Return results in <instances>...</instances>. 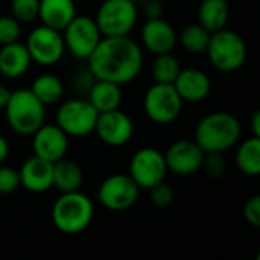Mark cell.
Wrapping results in <instances>:
<instances>
[{"instance_id":"1","label":"cell","mask_w":260,"mask_h":260,"mask_svg":"<svg viewBox=\"0 0 260 260\" xmlns=\"http://www.w3.org/2000/svg\"><path fill=\"white\" fill-rule=\"evenodd\" d=\"M88 70L94 79L119 85L134 81L143 69V52L137 41L126 37H102L88 56Z\"/></svg>"},{"instance_id":"2","label":"cell","mask_w":260,"mask_h":260,"mask_svg":"<svg viewBox=\"0 0 260 260\" xmlns=\"http://www.w3.org/2000/svg\"><path fill=\"white\" fill-rule=\"evenodd\" d=\"M239 119L229 111H215L204 116L195 128V142L207 152H225L241 139Z\"/></svg>"},{"instance_id":"3","label":"cell","mask_w":260,"mask_h":260,"mask_svg":"<svg viewBox=\"0 0 260 260\" xmlns=\"http://www.w3.org/2000/svg\"><path fill=\"white\" fill-rule=\"evenodd\" d=\"M94 204L81 190L64 192L52 206V222L64 235L82 233L93 221Z\"/></svg>"},{"instance_id":"4","label":"cell","mask_w":260,"mask_h":260,"mask_svg":"<svg viewBox=\"0 0 260 260\" xmlns=\"http://www.w3.org/2000/svg\"><path fill=\"white\" fill-rule=\"evenodd\" d=\"M3 110L9 128L18 136H32L46 119V107L29 88L11 91L9 101Z\"/></svg>"},{"instance_id":"5","label":"cell","mask_w":260,"mask_h":260,"mask_svg":"<svg viewBox=\"0 0 260 260\" xmlns=\"http://www.w3.org/2000/svg\"><path fill=\"white\" fill-rule=\"evenodd\" d=\"M206 53L215 69L232 73L245 64L248 49L239 34L224 27L210 35Z\"/></svg>"},{"instance_id":"6","label":"cell","mask_w":260,"mask_h":260,"mask_svg":"<svg viewBox=\"0 0 260 260\" xmlns=\"http://www.w3.org/2000/svg\"><path fill=\"white\" fill-rule=\"evenodd\" d=\"M94 20L102 37H126L137 23V3L131 0H102Z\"/></svg>"},{"instance_id":"7","label":"cell","mask_w":260,"mask_h":260,"mask_svg":"<svg viewBox=\"0 0 260 260\" xmlns=\"http://www.w3.org/2000/svg\"><path fill=\"white\" fill-rule=\"evenodd\" d=\"M184 101L175 90L174 84L154 82L143 98V110L149 120L158 125L175 122L183 110Z\"/></svg>"},{"instance_id":"8","label":"cell","mask_w":260,"mask_h":260,"mask_svg":"<svg viewBox=\"0 0 260 260\" xmlns=\"http://www.w3.org/2000/svg\"><path fill=\"white\" fill-rule=\"evenodd\" d=\"M98 114L87 99H69L56 111V125L69 137H85L94 133Z\"/></svg>"},{"instance_id":"9","label":"cell","mask_w":260,"mask_h":260,"mask_svg":"<svg viewBox=\"0 0 260 260\" xmlns=\"http://www.w3.org/2000/svg\"><path fill=\"white\" fill-rule=\"evenodd\" d=\"M62 32L66 49L78 59H88L102 40L96 20L88 15L76 14Z\"/></svg>"},{"instance_id":"10","label":"cell","mask_w":260,"mask_h":260,"mask_svg":"<svg viewBox=\"0 0 260 260\" xmlns=\"http://www.w3.org/2000/svg\"><path fill=\"white\" fill-rule=\"evenodd\" d=\"M140 187L128 174H113L107 177L98 189V201L111 212H123L139 200Z\"/></svg>"},{"instance_id":"11","label":"cell","mask_w":260,"mask_h":260,"mask_svg":"<svg viewBox=\"0 0 260 260\" xmlns=\"http://www.w3.org/2000/svg\"><path fill=\"white\" fill-rule=\"evenodd\" d=\"M128 175L134 180L140 190H149L155 184L165 181L168 175V166L163 152L155 148L139 149L129 161Z\"/></svg>"},{"instance_id":"12","label":"cell","mask_w":260,"mask_h":260,"mask_svg":"<svg viewBox=\"0 0 260 260\" xmlns=\"http://www.w3.org/2000/svg\"><path fill=\"white\" fill-rule=\"evenodd\" d=\"M32 62L41 66H53L61 61L66 52L62 34L44 24L32 29L24 43Z\"/></svg>"},{"instance_id":"13","label":"cell","mask_w":260,"mask_h":260,"mask_svg":"<svg viewBox=\"0 0 260 260\" xmlns=\"http://www.w3.org/2000/svg\"><path fill=\"white\" fill-rule=\"evenodd\" d=\"M94 134L107 146L120 148L133 139L134 123L131 117L119 108L99 113L94 125Z\"/></svg>"},{"instance_id":"14","label":"cell","mask_w":260,"mask_h":260,"mask_svg":"<svg viewBox=\"0 0 260 260\" xmlns=\"http://www.w3.org/2000/svg\"><path fill=\"white\" fill-rule=\"evenodd\" d=\"M165 155L168 172H172L178 177H190L201 171L204 151L198 146L195 140H177L174 142Z\"/></svg>"},{"instance_id":"15","label":"cell","mask_w":260,"mask_h":260,"mask_svg":"<svg viewBox=\"0 0 260 260\" xmlns=\"http://www.w3.org/2000/svg\"><path fill=\"white\" fill-rule=\"evenodd\" d=\"M69 149V136L55 123H43L32 134V151L34 155L55 163L66 157Z\"/></svg>"},{"instance_id":"16","label":"cell","mask_w":260,"mask_h":260,"mask_svg":"<svg viewBox=\"0 0 260 260\" xmlns=\"http://www.w3.org/2000/svg\"><path fill=\"white\" fill-rule=\"evenodd\" d=\"M140 38L146 50L154 55L169 53L178 44V35L174 26L161 18H151L142 27Z\"/></svg>"},{"instance_id":"17","label":"cell","mask_w":260,"mask_h":260,"mask_svg":"<svg viewBox=\"0 0 260 260\" xmlns=\"http://www.w3.org/2000/svg\"><path fill=\"white\" fill-rule=\"evenodd\" d=\"M18 174L20 186L32 193H43L53 187V163L37 155L24 160Z\"/></svg>"},{"instance_id":"18","label":"cell","mask_w":260,"mask_h":260,"mask_svg":"<svg viewBox=\"0 0 260 260\" xmlns=\"http://www.w3.org/2000/svg\"><path fill=\"white\" fill-rule=\"evenodd\" d=\"M174 87L186 102H201L212 91V81L204 70L189 67L181 69L177 79L174 81Z\"/></svg>"},{"instance_id":"19","label":"cell","mask_w":260,"mask_h":260,"mask_svg":"<svg viewBox=\"0 0 260 260\" xmlns=\"http://www.w3.org/2000/svg\"><path fill=\"white\" fill-rule=\"evenodd\" d=\"M32 59L26 44L12 41L0 46V75L8 79L21 78L30 67Z\"/></svg>"},{"instance_id":"20","label":"cell","mask_w":260,"mask_h":260,"mask_svg":"<svg viewBox=\"0 0 260 260\" xmlns=\"http://www.w3.org/2000/svg\"><path fill=\"white\" fill-rule=\"evenodd\" d=\"M75 15V0H40L38 18L47 27L62 32Z\"/></svg>"},{"instance_id":"21","label":"cell","mask_w":260,"mask_h":260,"mask_svg":"<svg viewBox=\"0 0 260 260\" xmlns=\"http://www.w3.org/2000/svg\"><path fill=\"white\" fill-rule=\"evenodd\" d=\"M122 98V85L105 79H96L88 90L87 101L98 113H105L120 108Z\"/></svg>"},{"instance_id":"22","label":"cell","mask_w":260,"mask_h":260,"mask_svg":"<svg viewBox=\"0 0 260 260\" xmlns=\"http://www.w3.org/2000/svg\"><path fill=\"white\" fill-rule=\"evenodd\" d=\"M198 23L210 34L227 27L230 20V8L227 0H203L197 11Z\"/></svg>"},{"instance_id":"23","label":"cell","mask_w":260,"mask_h":260,"mask_svg":"<svg viewBox=\"0 0 260 260\" xmlns=\"http://www.w3.org/2000/svg\"><path fill=\"white\" fill-rule=\"evenodd\" d=\"M84 183L82 169L66 157L53 163V187L61 193L79 190Z\"/></svg>"},{"instance_id":"24","label":"cell","mask_w":260,"mask_h":260,"mask_svg":"<svg viewBox=\"0 0 260 260\" xmlns=\"http://www.w3.org/2000/svg\"><path fill=\"white\" fill-rule=\"evenodd\" d=\"M29 90L44 107L59 104L64 96L62 81L56 75H52V73H43L37 76Z\"/></svg>"},{"instance_id":"25","label":"cell","mask_w":260,"mask_h":260,"mask_svg":"<svg viewBox=\"0 0 260 260\" xmlns=\"http://www.w3.org/2000/svg\"><path fill=\"white\" fill-rule=\"evenodd\" d=\"M236 165L244 175L259 177L260 174V139L250 137L242 142L236 151Z\"/></svg>"},{"instance_id":"26","label":"cell","mask_w":260,"mask_h":260,"mask_svg":"<svg viewBox=\"0 0 260 260\" xmlns=\"http://www.w3.org/2000/svg\"><path fill=\"white\" fill-rule=\"evenodd\" d=\"M210 35L212 34L200 23H192L183 27V30L178 35V43L184 50L193 55H200V53H206L210 41Z\"/></svg>"},{"instance_id":"27","label":"cell","mask_w":260,"mask_h":260,"mask_svg":"<svg viewBox=\"0 0 260 260\" xmlns=\"http://www.w3.org/2000/svg\"><path fill=\"white\" fill-rule=\"evenodd\" d=\"M180 70H181L180 61L175 55H172V52L155 55V59L152 62V78L155 82L174 84Z\"/></svg>"},{"instance_id":"28","label":"cell","mask_w":260,"mask_h":260,"mask_svg":"<svg viewBox=\"0 0 260 260\" xmlns=\"http://www.w3.org/2000/svg\"><path fill=\"white\" fill-rule=\"evenodd\" d=\"M40 0H11L12 17L20 23H30L38 18Z\"/></svg>"},{"instance_id":"29","label":"cell","mask_w":260,"mask_h":260,"mask_svg":"<svg viewBox=\"0 0 260 260\" xmlns=\"http://www.w3.org/2000/svg\"><path fill=\"white\" fill-rule=\"evenodd\" d=\"M201 169H204L210 178L224 177L227 172V160L224 157V152H204Z\"/></svg>"},{"instance_id":"30","label":"cell","mask_w":260,"mask_h":260,"mask_svg":"<svg viewBox=\"0 0 260 260\" xmlns=\"http://www.w3.org/2000/svg\"><path fill=\"white\" fill-rule=\"evenodd\" d=\"M149 198H151V203L155 206V207H160V209H165V207H169L174 201V190L172 187L161 181L158 184H155L154 187H151L149 190Z\"/></svg>"},{"instance_id":"31","label":"cell","mask_w":260,"mask_h":260,"mask_svg":"<svg viewBox=\"0 0 260 260\" xmlns=\"http://www.w3.org/2000/svg\"><path fill=\"white\" fill-rule=\"evenodd\" d=\"M20 187V174L11 166L0 165V195H9Z\"/></svg>"},{"instance_id":"32","label":"cell","mask_w":260,"mask_h":260,"mask_svg":"<svg viewBox=\"0 0 260 260\" xmlns=\"http://www.w3.org/2000/svg\"><path fill=\"white\" fill-rule=\"evenodd\" d=\"M20 21L14 17H0V46L20 38Z\"/></svg>"},{"instance_id":"33","label":"cell","mask_w":260,"mask_h":260,"mask_svg":"<svg viewBox=\"0 0 260 260\" xmlns=\"http://www.w3.org/2000/svg\"><path fill=\"white\" fill-rule=\"evenodd\" d=\"M244 219L254 229L260 227V197L254 195L244 204Z\"/></svg>"},{"instance_id":"34","label":"cell","mask_w":260,"mask_h":260,"mask_svg":"<svg viewBox=\"0 0 260 260\" xmlns=\"http://www.w3.org/2000/svg\"><path fill=\"white\" fill-rule=\"evenodd\" d=\"M142 3H143V14L146 17V20L161 18L163 17L165 8H163V5H161L160 0H145Z\"/></svg>"},{"instance_id":"35","label":"cell","mask_w":260,"mask_h":260,"mask_svg":"<svg viewBox=\"0 0 260 260\" xmlns=\"http://www.w3.org/2000/svg\"><path fill=\"white\" fill-rule=\"evenodd\" d=\"M94 81H96L94 76H93L91 72L87 69V70H81L79 73H76L73 82H75V87H76V88H79L81 91H87V93H88V90H90V87L93 85Z\"/></svg>"},{"instance_id":"36","label":"cell","mask_w":260,"mask_h":260,"mask_svg":"<svg viewBox=\"0 0 260 260\" xmlns=\"http://www.w3.org/2000/svg\"><path fill=\"white\" fill-rule=\"evenodd\" d=\"M250 125H251V133H253V137H259L260 139V111H256L250 120Z\"/></svg>"},{"instance_id":"37","label":"cell","mask_w":260,"mask_h":260,"mask_svg":"<svg viewBox=\"0 0 260 260\" xmlns=\"http://www.w3.org/2000/svg\"><path fill=\"white\" fill-rule=\"evenodd\" d=\"M8 155H9V143L3 136H0V165L8 158Z\"/></svg>"},{"instance_id":"38","label":"cell","mask_w":260,"mask_h":260,"mask_svg":"<svg viewBox=\"0 0 260 260\" xmlns=\"http://www.w3.org/2000/svg\"><path fill=\"white\" fill-rule=\"evenodd\" d=\"M9 96H11V91L3 84H0V110H3L6 107V104L9 101Z\"/></svg>"},{"instance_id":"39","label":"cell","mask_w":260,"mask_h":260,"mask_svg":"<svg viewBox=\"0 0 260 260\" xmlns=\"http://www.w3.org/2000/svg\"><path fill=\"white\" fill-rule=\"evenodd\" d=\"M131 2H134V3H142V2H145V0H131Z\"/></svg>"},{"instance_id":"40","label":"cell","mask_w":260,"mask_h":260,"mask_svg":"<svg viewBox=\"0 0 260 260\" xmlns=\"http://www.w3.org/2000/svg\"><path fill=\"white\" fill-rule=\"evenodd\" d=\"M75 2H76V0H75Z\"/></svg>"}]
</instances>
